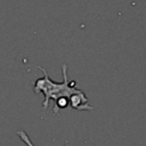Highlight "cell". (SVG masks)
Returning a JSON list of instances; mask_svg holds the SVG:
<instances>
[{
	"instance_id": "1",
	"label": "cell",
	"mask_w": 146,
	"mask_h": 146,
	"mask_svg": "<svg viewBox=\"0 0 146 146\" xmlns=\"http://www.w3.org/2000/svg\"><path fill=\"white\" fill-rule=\"evenodd\" d=\"M36 68H39L42 73H43V78L38 79L34 82V88L33 91L34 92H43L44 95V99L42 102V108L47 110L49 102L52 100H57L58 98L65 97V98H70L72 95L75 94H80L82 92L81 89L75 88L74 86L76 84L75 81H68V76H67V65L63 64L62 65V73H63V81L62 82H54L47 71L41 67V66H36Z\"/></svg>"
},
{
	"instance_id": "2",
	"label": "cell",
	"mask_w": 146,
	"mask_h": 146,
	"mask_svg": "<svg viewBox=\"0 0 146 146\" xmlns=\"http://www.w3.org/2000/svg\"><path fill=\"white\" fill-rule=\"evenodd\" d=\"M68 105L78 111H92L94 107L91 105L88 104V98L86 97L84 92H80V94H75L72 95L68 98Z\"/></svg>"
},
{
	"instance_id": "3",
	"label": "cell",
	"mask_w": 146,
	"mask_h": 146,
	"mask_svg": "<svg viewBox=\"0 0 146 146\" xmlns=\"http://www.w3.org/2000/svg\"><path fill=\"white\" fill-rule=\"evenodd\" d=\"M67 105H68V98H65V97L58 98L57 100H55V105H54V114H55V115H58V114H59V110H60V108H65V107H67Z\"/></svg>"
},
{
	"instance_id": "4",
	"label": "cell",
	"mask_w": 146,
	"mask_h": 146,
	"mask_svg": "<svg viewBox=\"0 0 146 146\" xmlns=\"http://www.w3.org/2000/svg\"><path fill=\"white\" fill-rule=\"evenodd\" d=\"M16 135L22 139V141H24V144H26L27 146H34L33 145V143L31 141V139H30V137L27 136V133L24 131V130H22V129H19V130H17V132H16ZM64 146H68L67 144L66 145H64Z\"/></svg>"
}]
</instances>
